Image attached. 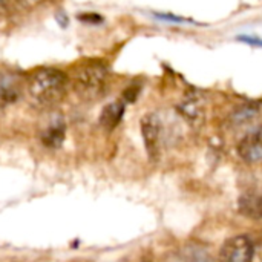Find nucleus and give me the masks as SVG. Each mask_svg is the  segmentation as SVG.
<instances>
[{
    "mask_svg": "<svg viewBox=\"0 0 262 262\" xmlns=\"http://www.w3.org/2000/svg\"><path fill=\"white\" fill-rule=\"evenodd\" d=\"M69 84L68 75L55 68H40L28 78L31 98L45 107H52L63 100Z\"/></svg>",
    "mask_w": 262,
    "mask_h": 262,
    "instance_id": "1",
    "label": "nucleus"
},
{
    "mask_svg": "<svg viewBox=\"0 0 262 262\" xmlns=\"http://www.w3.org/2000/svg\"><path fill=\"white\" fill-rule=\"evenodd\" d=\"M107 68L100 60H86L75 66L72 86L83 100H98L104 95Z\"/></svg>",
    "mask_w": 262,
    "mask_h": 262,
    "instance_id": "2",
    "label": "nucleus"
},
{
    "mask_svg": "<svg viewBox=\"0 0 262 262\" xmlns=\"http://www.w3.org/2000/svg\"><path fill=\"white\" fill-rule=\"evenodd\" d=\"M255 255L253 243L249 236H233L220 250L221 262H252Z\"/></svg>",
    "mask_w": 262,
    "mask_h": 262,
    "instance_id": "3",
    "label": "nucleus"
},
{
    "mask_svg": "<svg viewBox=\"0 0 262 262\" xmlns=\"http://www.w3.org/2000/svg\"><path fill=\"white\" fill-rule=\"evenodd\" d=\"M141 134L146 144V150L152 161L160 155V138H161V121L155 114H146L141 118Z\"/></svg>",
    "mask_w": 262,
    "mask_h": 262,
    "instance_id": "4",
    "label": "nucleus"
},
{
    "mask_svg": "<svg viewBox=\"0 0 262 262\" xmlns=\"http://www.w3.org/2000/svg\"><path fill=\"white\" fill-rule=\"evenodd\" d=\"M239 157L247 163H255L262 160V127L246 135L238 144Z\"/></svg>",
    "mask_w": 262,
    "mask_h": 262,
    "instance_id": "5",
    "label": "nucleus"
},
{
    "mask_svg": "<svg viewBox=\"0 0 262 262\" xmlns=\"http://www.w3.org/2000/svg\"><path fill=\"white\" fill-rule=\"evenodd\" d=\"M123 115H124V103L123 101L109 103L103 107V111L100 114V126L106 132H111L120 124Z\"/></svg>",
    "mask_w": 262,
    "mask_h": 262,
    "instance_id": "6",
    "label": "nucleus"
},
{
    "mask_svg": "<svg viewBox=\"0 0 262 262\" xmlns=\"http://www.w3.org/2000/svg\"><path fill=\"white\" fill-rule=\"evenodd\" d=\"M64 141V123L61 118L54 120L41 134V143L46 147L58 149Z\"/></svg>",
    "mask_w": 262,
    "mask_h": 262,
    "instance_id": "7",
    "label": "nucleus"
},
{
    "mask_svg": "<svg viewBox=\"0 0 262 262\" xmlns=\"http://www.w3.org/2000/svg\"><path fill=\"white\" fill-rule=\"evenodd\" d=\"M239 212L244 216L259 220L262 218V193H247L239 200Z\"/></svg>",
    "mask_w": 262,
    "mask_h": 262,
    "instance_id": "8",
    "label": "nucleus"
},
{
    "mask_svg": "<svg viewBox=\"0 0 262 262\" xmlns=\"http://www.w3.org/2000/svg\"><path fill=\"white\" fill-rule=\"evenodd\" d=\"M20 97V86L15 77L5 75L0 78V101L14 103Z\"/></svg>",
    "mask_w": 262,
    "mask_h": 262,
    "instance_id": "9",
    "label": "nucleus"
},
{
    "mask_svg": "<svg viewBox=\"0 0 262 262\" xmlns=\"http://www.w3.org/2000/svg\"><path fill=\"white\" fill-rule=\"evenodd\" d=\"M178 109H180V112L183 114V117H186V118H187L189 121H192V123H200V121L204 118L201 107H200V106L196 104V101H193V100L184 101Z\"/></svg>",
    "mask_w": 262,
    "mask_h": 262,
    "instance_id": "10",
    "label": "nucleus"
},
{
    "mask_svg": "<svg viewBox=\"0 0 262 262\" xmlns=\"http://www.w3.org/2000/svg\"><path fill=\"white\" fill-rule=\"evenodd\" d=\"M256 114H258V107H256V106H252V104H249V106H241V107H238L236 112L233 114V120H235V123H238V124L247 123V121L253 120V118L256 117Z\"/></svg>",
    "mask_w": 262,
    "mask_h": 262,
    "instance_id": "11",
    "label": "nucleus"
},
{
    "mask_svg": "<svg viewBox=\"0 0 262 262\" xmlns=\"http://www.w3.org/2000/svg\"><path fill=\"white\" fill-rule=\"evenodd\" d=\"M80 21L83 23H89V25H98L100 21H103V17L98 15V14H94V12H88V14H80L77 17Z\"/></svg>",
    "mask_w": 262,
    "mask_h": 262,
    "instance_id": "12",
    "label": "nucleus"
},
{
    "mask_svg": "<svg viewBox=\"0 0 262 262\" xmlns=\"http://www.w3.org/2000/svg\"><path fill=\"white\" fill-rule=\"evenodd\" d=\"M138 94H140V86H135V84H132V86H129V88L124 91L123 97H124V100H126V101L132 103V101H135V100H137Z\"/></svg>",
    "mask_w": 262,
    "mask_h": 262,
    "instance_id": "13",
    "label": "nucleus"
},
{
    "mask_svg": "<svg viewBox=\"0 0 262 262\" xmlns=\"http://www.w3.org/2000/svg\"><path fill=\"white\" fill-rule=\"evenodd\" d=\"M239 41L243 43H247V45H252V46H258V48H262V38L259 37H252V35H239L238 37Z\"/></svg>",
    "mask_w": 262,
    "mask_h": 262,
    "instance_id": "14",
    "label": "nucleus"
},
{
    "mask_svg": "<svg viewBox=\"0 0 262 262\" xmlns=\"http://www.w3.org/2000/svg\"><path fill=\"white\" fill-rule=\"evenodd\" d=\"M45 0H15V3L18 6H21L23 9H34L37 8L38 5H41Z\"/></svg>",
    "mask_w": 262,
    "mask_h": 262,
    "instance_id": "15",
    "label": "nucleus"
},
{
    "mask_svg": "<svg viewBox=\"0 0 262 262\" xmlns=\"http://www.w3.org/2000/svg\"><path fill=\"white\" fill-rule=\"evenodd\" d=\"M155 17L161 18V20H169V21H186V18L172 15V14H155Z\"/></svg>",
    "mask_w": 262,
    "mask_h": 262,
    "instance_id": "16",
    "label": "nucleus"
},
{
    "mask_svg": "<svg viewBox=\"0 0 262 262\" xmlns=\"http://www.w3.org/2000/svg\"><path fill=\"white\" fill-rule=\"evenodd\" d=\"M9 9V0H0V18L8 12Z\"/></svg>",
    "mask_w": 262,
    "mask_h": 262,
    "instance_id": "17",
    "label": "nucleus"
}]
</instances>
